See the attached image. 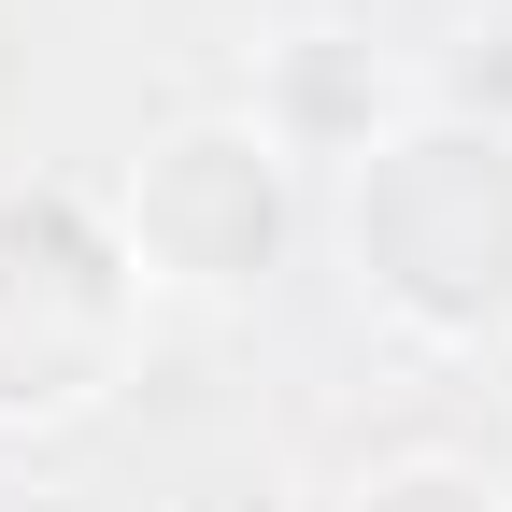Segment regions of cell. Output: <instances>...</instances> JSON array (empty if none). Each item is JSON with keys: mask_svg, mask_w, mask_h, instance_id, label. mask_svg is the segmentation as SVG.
<instances>
[{"mask_svg": "<svg viewBox=\"0 0 512 512\" xmlns=\"http://www.w3.org/2000/svg\"><path fill=\"white\" fill-rule=\"evenodd\" d=\"M114 242H128V271H143V299L157 285L171 299L271 285L285 242H299V157H285V128L256 100L143 128V157L114 171Z\"/></svg>", "mask_w": 512, "mask_h": 512, "instance_id": "3957f363", "label": "cell"}, {"mask_svg": "<svg viewBox=\"0 0 512 512\" xmlns=\"http://www.w3.org/2000/svg\"><path fill=\"white\" fill-rule=\"evenodd\" d=\"M342 512H512V484H498L484 456H384Z\"/></svg>", "mask_w": 512, "mask_h": 512, "instance_id": "277c9868", "label": "cell"}, {"mask_svg": "<svg viewBox=\"0 0 512 512\" xmlns=\"http://www.w3.org/2000/svg\"><path fill=\"white\" fill-rule=\"evenodd\" d=\"M128 356H143V271L114 242V200L0 171V441L100 413Z\"/></svg>", "mask_w": 512, "mask_h": 512, "instance_id": "7a4b0ae2", "label": "cell"}, {"mask_svg": "<svg viewBox=\"0 0 512 512\" xmlns=\"http://www.w3.org/2000/svg\"><path fill=\"white\" fill-rule=\"evenodd\" d=\"M342 271L413 356L512 342V114L427 86L342 157Z\"/></svg>", "mask_w": 512, "mask_h": 512, "instance_id": "6da1fadb", "label": "cell"}]
</instances>
